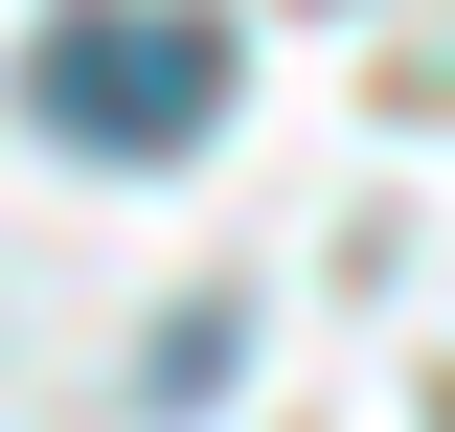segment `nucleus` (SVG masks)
<instances>
[{
    "label": "nucleus",
    "instance_id": "nucleus-1",
    "mask_svg": "<svg viewBox=\"0 0 455 432\" xmlns=\"http://www.w3.org/2000/svg\"><path fill=\"white\" fill-rule=\"evenodd\" d=\"M23 114L92 137V160H182V137L228 114V23H205V0H46Z\"/></svg>",
    "mask_w": 455,
    "mask_h": 432
}]
</instances>
